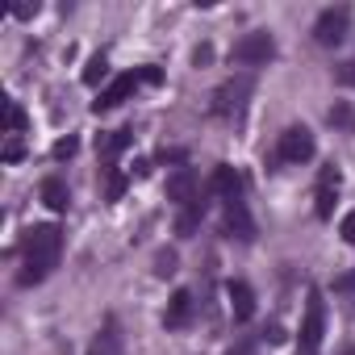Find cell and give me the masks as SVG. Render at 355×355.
I'll return each mask as SVG.
<instances>
[{"label": "cell", "mask_w": 355, "mask_h": 355, "mask_svg": "<svg viewBox=\"0 0 355 355\" xmlns=\"http://www.w3.org/2000/svg\"><path fill=\"white\" fill-rule=\"evenodd\" d=\"M21 255H26V268H21L17 280H21L26 288H30V284H42V280L55 272L59 255H63V230H59V226H34V230H26Z\"/></svg>", "instance_id": "obj_1"}, {"label": "cell", "mask_w": 355, "mask_h": 355, "mask_svg": "<svg viewBox=\"0 0 355 355\" xmlns=\"http://www.w3.org/2000/svg\"><path fill=\"white\" fill-rule=\"evenodd\" d=\"M272 55H276V38H272L268 30H251V34H243V38L234 42V51H230V59L243 63V67H259V63H268Z\"/></svg>", "instance_id": "obj_2"}, {"label": "cell", "mask_w": 355, "mask_h": 355, "mask_svg": "<svg viewBox=\"0 0 355 355\" xmlns=\"http://www.w3.org/2000/svg\"><path fill=\"white\" fill-rule=\"evenodd\" d=\"M251 88H255L251 76H234V80H226V84L214 92V113H218V117H239V113L247 109Z\"/></svg>", "instance_id": "obj_3"}, {"label": "cell", "mask_w": 355, "mask_h": 355, "mask_svg": "<svg viewBox=\"0 0 355 355\" xmlns=\"http://www.w3.org/2000/svg\"><path fill=\"white\" fill-rule=\"evenodd\" d=\"M322 334H326V301L318 288H309V301H305V322H301V351L313 355L322 347Z\"/></svg>", "instance_id": "obj_4"}, {"label": "cell", "mask_w": 355, "mask_h": 355, "mask_svg": "<svg viewBox=\"0 0 355 355\" xmlns=\"http://www.w3.org/2000/svg\"><path fill=\"white\" fill-rule=\"evenodd\" d=\"M351 30V13L347 9H326L318 21H313V42L318 46H338Z\"/></svg>", "instance_id": "obj_5"}, {"label": "cell", "mask_w": 355, "mask_h": 355, "mask_svg": "<svg viewBox=\"0 0 355 355\" xmlns=\"http://www.w3.org/2000/svg\"><path fill=\"white\" fill-rule=\"evenodd\" d=\"M167 201H175L180 209H189L193 201H201V180H197L193 167H175L167 175Z\"/></svg>", "instance_id": "obj_6"}, {"label": "cell", "mask_w": 355, "mask_h": 355, "mask_svg": "<svg viewBox=\"0 0 355 355\" xmlns=\"http://www.w3.org/2000/svg\"><path fill=\"white\" fill-rule=\"evenodd\" d=\"M280 159L284 163H309L313 159V134L305 130V125H288L284 134H280Z\"/></svg>", "instance_id": "obj_7"}, {"label": "cell", "mask_w": 355, "mask_h": 355, "mask_svg": "<svg viewBox=\"0 0 355 355\" xmlns=\"http://www.w3.org/2000/svg\"><path fill=\"white\" fill-rule=\"evenodd\" d=\"M193 309H197L193 293H189V288H175V293H171V301H167L163 326H167V330H184V326L193 322Z\"/></svg>", "instance_id": "obj_8"}, {"label": "cell", "mask_w": 355, "mask_h": 355, "mask_svg": "<svg viewBox=\"0 0 355 355\" xmlns=\"http://www.w3.org/2000/svg\"><path fill=\"white\" fill-rule=\"evenodd\" d=\"M138 84H142V80H138V71H130V76H117L109 88H101V96L92 101V109H96V113H105V109H117V105H121V101H125V96H130Z\"/></svg>", "instance_id": "obj_9"}, {"label": "cell", "mask_w": 355, "mask_h": 355, "mask_svg": "<svg viewBox=\"0 0 355 355\" xmlns=\"http://www.w3.org/2000/svg\"><path fill=\"white\" fill-rule=\"evenodd\" d=\"M222 205H226V234L239 239V243H251V239H255V222H251L243 197H239V201H222Z\"/></svg>", "instance_id": "obj_10"}, {"label": "cell", "mask_w": 355, "mask_h": 355, "mask_svg": "<svg viewBox=\"0 0 355 355\" xmlns=\"http://www.w3.org/2000/svg\"><path fill=\"white\" fill-rule=\"evenodd\" d=\"M226 297H230V313H234V322H251V318H255V288H251L247 280H230Z\"/></svg>", "instance_id": "obj_11"}, {"label": "cell", "mask_w": 355, "mask_h": 355, "mask_svg": "<svg viewBox=\"0 0 355 355\" xmlns=\"http://www.w3.org/2000/svg\"><path fill=\"white\" fill-rule=\"evenodd\" d=\"M214 193H218L222 201H239V197H243V175H239L230 163H218V167H214Z\"/></svg>", "instance_id": "obj_12"}, {"label": "cell", "mask_w": 355, "mask_h": 355, "mask_svg": "<svg viewBox=\"0 0 355 355\" xmlns=\"http://www.w3.org/2000/svg\"><path fill=\"white\" fill-rule=\"evenodd\" d=\"M334 197H338V171L322 167V175H318V218L334 214Z\"/></svg>", "instance_id": "obj_13"}, {"label": "cell", "mask_w": 355, "mask_h": 355, "mask_svg": "<svg viewBox=\"0 0 355 355\" xmlns=\"http://www.w3.org/2000/svg\"><path fill=\"white\" fill-rule=\"evenodd\" d=\"M42 205H46V209H55V214H67L71 193H67V184L59 180V175H46V180H42Z\"/></svg>", "instance_id": "obj_14"}, {"label": "cell", "mask_w": 355, "mask_h": 355, "mask_svg": "<svg viewBox=\"0 0 355 355\" xmlns=\"http://www.w3.org/2000/svg\"><path fill=\"white\" fill-rule=\"evenodd\" d=\"M88 355H121V330H117V322H113V318H109V322H105V330L92 338Z\"/></svg>", "instance_id": "obj_15"}, {"label": "cell", "mask_w": 355, "mask_h": 355, "mask_svg": "<svg viewBox=\"0 0 355 355\" xmlns=\"http://www.w3.org/2000/svg\"><path fill=\"white\" fill-rule=\"evenodd\" d=\"M201 218H205V201H193L189 209H180V218H175V234H180V239H193V230L201 226Z\"/></svg>", "instance_id": "obj_16"}, {"label": "cell", "mask_w": 355, "mask_h": 355, "mask_svg": "<svg viewBox=\"0 0 355 355\" xmlns=\"http://www.w3.org/2000/svg\"><path fill=\"white\" fill-rule=\"evenodd\" d=\"M130 142H134V134H130V130H113V134L96 138V150H101L105 159H113V155H121V150H125Z\"/></svg>", "instance_id": "obj_17"}, {"label": "cell", "mask_w": 355, "mask_h": 355, "mask_svg": "<svg viewBox=\"0 0 355 355\" xmlns=\"http://www.w3.org/2000/svg\"><path fill=\"white\" fill-rule=\"evenodd\" d=\"M330 125L343 130V134H355V109H351L347 101H338V105L330 109Z\"/></svg>", "instance_id": "obj_18"}, {"label": "cell", "mask_w": 355, "mask_h": 355, "mask_svg": "<svg viewBox=\"0 0 355 355\" xmlns=\"http://www.w3.org/2000/svg\"><path fill=\"white\" fill-rule=\"evenodd\" d=\"M105 76H109V59H105V55H92V59H88V67H84V84H88V88H96Z\"/></svg>", "instance_id": "obj_19"}, {"label": "cell", "mask_w": 355, "mask_h": 355, "mask_svg": "<svg viewBox=\"0 0 355 355\" xmlns=\"http://www.w3.org/2000/svg\"><path fill=\"white\" fill-rule=\"evenodd\" d=\"M175 272H180V259H175V251H155V276L167 280V276H175Z\"/></svg>", "instance_id": "obj_20"}, {"label": "cell", "mask_w": 355, "mask_h": 355, "mask_svg": "<svg viewBox=\"0 0 355 355\" xmlns=\"http://www.w3.org/2000/svg\"><path fill=\"white\" fill-rule=\"evenodd\" d=\"M5 130H9L13 138H17V134L26 130V109H21L17 101H9V105H5Z\"/></svg>", "instance_id": "obj_21"}, {"label": "cell", "mask_w": 355, "mask_h": 355, "mask_svg": "<svg viewBox=\"0 0 355 355\" xmlns=\"http://www.w3.org/2000/svg\"><path fill=\"white\" fill-rule=\"evenodd\" d=\"M121 193H125V171L109 167V180H105V197H109V201H121Z\"/></svg>", "instance_id": "obj_22"}, {"label": "cell", "mask_w": 355, "mask_h": 355, "mask_svg": "<svg viewBox=\"0 0 355 355\" xmlns=\"http://www.w3.org/2000/svg\"><path fill=\"white\" fill-rule=\"evenodd\" d=\"M76 150H80V142H76V138H59V142H55V159H71Z\"/></svg>", "instance_id": "obj_23"}, {"label": "cell", "mask_w": 355, "mask_h": 355, "mask_svg": "<svg viewBox=\"0 0 355 355\" xmlns=\"http://www.w3.org/2000/svg\"><path fill=\"white\" fill-rule=\"evenodd\" d=\"M338 84H347V88H355V59H347V63H338Z\"/></svg>", "instance_id": "obj_24"}, {"label": "cell", "mask_w": 355, "mask_h": 355, "mask_svg": "<svg viewBox=\"0 0 355 355\" xmlns=\"http://www.w3.org/2000/svg\"><path fill=\"white\" fill-rule=\"evenodd\" d=\"M21 155H26V146H21V138H9V142H5V163H17Z\"/></svg>", "instance_id": "obj_25"}, {"label": "cell", "mask_w": 355, "mask_h": 355, "mask_svg": "<svg viewBox=\"0 0 355 355\" xmlns=\"http://www.w3.org/2000/svg\"><path fill=\"white\" fill-rule=\"evenodd\" d=\"M338 234H343V243H355V209L343 218V226H338Z\"/></svg>", "instance_id": "obj_26"}, {"label": "cell", "mask_w": 355, "mask_h": 355, "mask_svg": "<svg viewBox=\"0 0 355 355\" xmlns=\"http://www.w3.org/2000/svg\"><path fill=\"white\" fill-rule=\"evenodd\" d=\"M138 80H142V84H159V80H163V71H159V67H142V71H138Z\"/></svg>", "instance_id": "obj_27"}, {"label": "cell", "mask_w": 355, "mask_h": 355, "mask_svg": "<svg viewBox=\"0 0 355 355\" xmlns=\"http://www.w3.org/2000/svg\"><path fill=\"white\" fill-rule=\"evenodd\" d=\"M38 13V5H13V17H21V21H30Z\"/></svg>", "instance_id": "obj_28"}, {"label": "cell", "mask_w": 355, "mask_h": 355, "mask_svg": "<svg viewBox=\"0 0 355 355\" xmlns=\"http://www.w3.org/2000/svg\"><path fill=\"white\" fill-rule=\"evenodd\" d=\"M209 59H214V51H209V46H197V55H193V63L201 67V63H209Z\"/></svg>", "instance_id": "obj_29"}, {"label": "cell", "mask_w": 355, "mask_h": 355, "mask_svg": "<svg viewBox=\"0 0 355 355\" xmlns=\"http://www.w3.org/2000/svg\"><path fill=\"white\" fill-rule=\"evenodd\" d=\"M226 355H255V343H239L234 351H226Z\"/></svg>", "instance_id": "obj_30"}, {"label": "cell", "mask_w": 355, "mask_h": 355, "mask_svg": "<svg viewBox=\"0 0 355 355\" xmlns=\"http://www.w3.org/2000/svg\"><path fill=\"white\" fill-rule=\"evenodd\" d=\"M268 343H284V330L280 326H268Z\"/></svg>", "instance_id": "obj_31"}, {"label": "cell", "mask_w": 355, "mask_h": 355, "mask_svg": "<svg viewBox=\"0 0 355 355\" xmlns=\"http://www.w3.org/2000/svg\"><path fill=\"white\" fill-rule=\"evenodd\" d=\"M334 288H355V272H351V276H343V280H338Z\"/></svg>", "instance_id": "obj_32"}, {"label": "cell", "mask_w": 355, "mask_h": 355, "mask_svg": "<svg viewBox=\"0 0 355 355\" xmlns=\"http://www.w3.org/2000/svg\"><path fill=\"white\" fill-rule=\"evenodd\" d=\"M343 355H355V347H351V351H343Z\"/></svg>", "instance_id": "obj_33"}]
</instances>
